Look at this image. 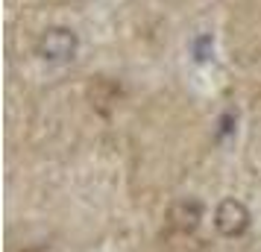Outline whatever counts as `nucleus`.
<instances>
[{
	"label": "nucleus",
	"instance_id": "f257e3e1",
	"mask_svg": "<svg viewBox=\"0 0 261 252\" xmlns=\"http://www.w3.org/2000/svg\"><path fill=\"white\" fill-rule=\"evenodd\" d=\"M76 47H80V38L68 26H50L36 41V53L47 62H71L76 56Z\"/></svg>",
	"mask_w": 261,
	"mask_h": 252
},
{
	"label": "nucleus",
	"instance_id": "f03ea898",
	"mask_svg": "<svg viewBox=\"0 0 261 252\" xmlns=\"http://www.w3.org/2000/svg\"><path fill=\"white\" fill-rule=\"evenodd\" d=\"M214 226L223 238H241L249 229V208L241 200H223L214 211Z\"/></svg>",
	"mask_w": 261,
	"mask_h": 252
},
{
	"label": "nucleus",
	"instance_id": "7ed1b4c3",
	"mask_svg": "<svg viewBox=\"0 0 261 252\" xmlns=\"http://www.w3.org/2000/svg\"><path fill=\"white\" fill-rule=\"evenodd\" d=\"M202 220V203L200 200H191V197H182L176 203L170 205V211H167V226L170 232H182V235H188L194 229L200 226Z\"/></svg>",
	"mask_w": 261,
	"mask_h": 252
},
{
	"label": "nucleus",
	"instance_id": "20e7f679",
	"mask_svg": "<svg viewBox=\"0 0 261 252\" xmlns=\"http://www.w3.org/2000/svg\"><path fill=\"white\" fill-rule=\"evenodd\" d=\"M24 252H50V249H44V246H33V249H24Z\"/></svg>",
	"mask_w": 261,
	"mask_h": 252
},
{
	"label": "nucleus",
	"instance_id": "39448f33",
	"mask_svg": "<svg viewBox=\"0 0 261 252\" xmlns=\"http://www.w3.org/2000/svg\"><path fill=\"white\" fill-rule=\"evenodd\" d=\"M65 3H71V0H65Z\"/></svg>",
	"mask_w": 261,
	"mask_h": 252
}]
</instances>
